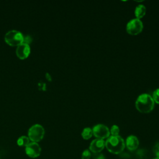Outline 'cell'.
I'll use <instances>...</instances> for the list:
<instances>
[{"instance_id":"obj_2","label":"cell","mask_w":159,"mask_h":159,"mask_svg":"<svg viewBox=\"0 0 159 159\" xmlns=\"http://www.w3.org/2000/svg\"><path fill=\"white\" fill-rule=\"evenodd\" d=\"M105 147L109 152L114 154H119L124 150L125 143L120 136L111 135L105 141Z\"/></svg>"},{"instance_id":"obj_19","label":"cell","mask_w":159,"mask_h":159,"mask_svg":"<svg viewBox=\"0 0 159 159\" xmlns=\"http://www.w3.org/2000/svg\"><path fill=\"white\" fill-rule=\"evenodd\" d=\"M153 159H159V157H156L155 158H153Z\"/></svg>"},{"instance_id":"obj_18","label":"cell","mask_w":159,"mask_h":159,"mask_svg":"<svg viewBox=\"0 0 159 159\" xmlns=\"http://www.w3.org/2000/svg\"><path fill=\"white\" fill-rule=\"evenodd\" d=\"M93 158L94 159H105V157L102 154L95 153L93 156Z\"/></svg>"},{"instance_id":"obj_4","label":"cell","mask_w":159,"mask_h":159,"mask_svg":"<svg viewBox=\"0 0 159 159\" xmlns=\"http://www.w3.org/2000/svg\"><path fill=\"white\" fill-rule=\"evenodd\" d=\"M45 134V130L42 125L39 124L32 125L28 131V137L30 140L37 142L41 140Z\"/></svg>"},{"instance_id":"obj_17","label":"cell","mask_w":159,"mask_h":159,"mask_svg":"<svg viewBox=\"0 0 159 159\" xmlns=\"http://www.w3.org/2000/svg\"><path fill=\"white\" fill-rule=\"evenodd\" d=\"M153 152L157 157H159V142L155 144L153 148Z\"/></svg>"},{"instance_id":"obj_15","label":"cell","mask_w":159,"mask_h":159,"mask_svg":"<svg viewBox=\"0 0 159 159\" xmlns=\"http://www.w3.org/2000/svg\"><path fill=\"white\" fill-rule=\"evenodd\" d=\"M152 98L155 102L159 104V88L156 89L152 94Z\"/></svg>"},{"instance_id":"obj_5","label":"cell","mask_w":159,"mask_h":159,"mask_svg":"<svg viewBox=\"0 0 159 159\" xmlns=\"http://www.w3.org/2000/svg\"><path fill=\"white\" fill-rule=\"evenodd\" d=\"M143 27V25L142 20L137 18H134L127 22L126 31L130 35H136L142 31Z\"/></svg>"},{"instance_id":"obj_14","label":"cell","mask_w":159,"mask_h":159,"mask_svg":"<svg viewBox=\"0 0 159 159\" xmlns=\"http://www.w3.org/2000/svg\"><path fill=\"white\" fill-rule=\"evenodd\" d=\"M110 130V134L112 135V136H117L119 135V128L117 125H113Z\"/></svg>"},{"instance_id":"obj_13","label":"cell","mask_w":159,"mask_h":159,"mask_svg":"<svg viewBox=\"0 0 159 159\" xmlns=\"http://www.w3.org/2000/svg\"><path fill=\"white\" fill-rule=\"evenodd\" d=\"M17 145L19 146H25L26 147L30 143V139L28 137L22 135L20 137L17 141Z\"/></svg>"},{"instance_id":"obj_1","label":"cell","mask_w":159,"mask_h":159,"mask_svg":"<svg viewBox=\"0 0 159 159\" xmlns=\"http://www.w3.org/2000/svg\"><path fill=\"white\" fill-rule=\"evenodd\" d=\"M136 109L142 113H148L151 112L155 106V102L151 95L143 93L137 98L135 103Z\"/></svg>"},{"instance_id":"obj_6","label":"cell","mask_w":159,"mask_h":159,"mask_svg":"<svg viewBox=\"0 0 159 159\" xmlns=\"http://www.w3.org/2000/svg\"><path fill=\"white\" fill-rule=\"evenodd\" d=\"M93 134L97 139H106L108 138L110 135V130L109 128L102 124H96L92 129Z\"/></svg>"},{"instance_id":"obj_3","label":"cell","mask_w":159,"mask_h":159,"mask_svg":"<svg viewBox=\"0 0 159 159\" xmlns=\"http://www.w3.org/2000/svg\"><path fill=\"white\" fill-rule=\"evenodd\" d=\"M4 39L10 45H19L24 42V35L20 31L11 30L5 34Z\"/></svg>"},{"instance_id":"obj_9","label":"cell","mask_w":159,"mask_h":159,"mask_svg":"<svg viewBox=\"0 0 159 159\" xmlns=\"http://www.w3.org/2000/svg\"><path fill=\"white\" fill-rule=\"evenodd\" d=\"M105 147V141L104 139H96L93 140L89 145V150L94 153H98L101 152Z\"/></svg>"},{"instance_id":"obj_10","label":"cell","mask_w":159,"mask_h":159,"mask_svg":"<svg viewBox=\"0 0 159 159\" xmlns=\"http://www.w3.org/2000/svg\"><path fill=\"white\" fill-rule=\"evenodd\" d=\"M125 143L127 148L129 150L133 151L137 148V147H139V142L136 136L131 135H129L127 138Z\"/></svg>"},{"instance_id":"obj_8","label":"cell","mask_w":159,"mask_h":159,"mask_svg":"<svg viewBox=\"0 0 159 159\" xmlns=\"http://www.w3.org/2000/svg\"><path fill=\"white\" fill-rule=\"evenodd\" d=\"M30 52V48L28 43L22 42L17 45L16 48V54L19 58L21 59L25 58L28 57Z\"/></svg>"},{"instance_id":"obj_12","label":"cell","mask_w":159,"mask_h":159,"mask_svg":"<svg viewBox=\"0 0 159 159\" xmlns=\"http://www.w3.org/2000/svg\"><path fill=\"white\" fill-rule=\"evenodd\" d=\"M93 135V130L90 127H85L81 133V136L84 140L89 139Z\"/></svg>"},{"instance_id":"obj_16","label":"cell","mask_w":159,"mask_h":159,"mask_svg":"<svg viewBox=\"0 0 159 159\" xmlns=\"http://www.w3.org/2000/svg\"><path fill=\"white\" fill-rule=\"evenodd\" d=\"M91 157V153L90 150L86 149L84 150L81 155V159H90Z\"/></svg>"},{"instance_id":"obj_7","label":"cell","mask_w":159,"mask_h":159,"mask_svg":"<svg viewBox=\"0 0 159 159\" xmlns=\"http://www.w3.org/2000/svg\"><path fill=\"white\" fill-rule=\"evenodd\" d=\"M41 148L37 142H30L25 147V153L30 158H37L40 155Z\"/></svg>"},{"instance_id":"obj_11","label":"cell","mask_w":159,"mask_h":159,"mask_svg":"<svg viewBox=\"0 0 159 159\" xmlns=\"http://www.w3.org/2000/svg\"><path fill=\"white\" fill-rule=\"evenodd\" d=\"M146 13V7L143 4H139L135 8L134 14L135 18L140 19L143 17Z\"/></svg>"}]
</instances>
